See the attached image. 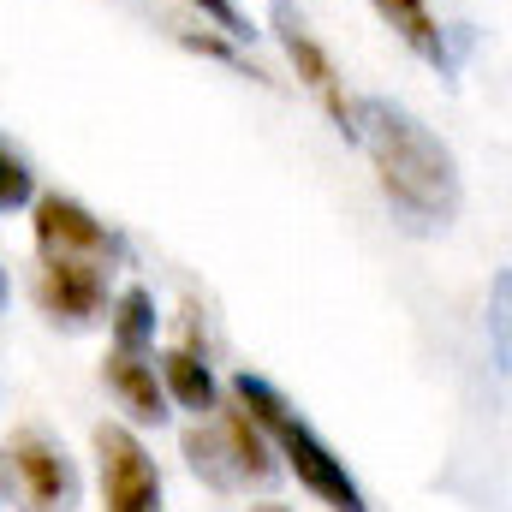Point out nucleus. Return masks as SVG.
I'll use <instances>...</instances> for the list:
<instances>
[{
    "mask_svg": "<svg viewBox=\"0 0 512 512\" xmlns=\"http://www.w3.org/2000/svg\"><path fill=\"white\" fill-rule=\"evenodd\" d=\"M352 143L370 155L382 197L405 215V227L435 233L453 227L465 209V179L453 149L423 126L411 108L387 102V96H358L352 102Z\"/></svg>",
    "mask_w": 512,
    "mask_h": 512,
    "instance_id": "1",
    "label": "nucleus"
},
{
    "mask_svg": "<svg viewBox=\"0 0 512 512\" xmlns=\"http://www.w3.org/2000/svg\"><path fill=\"white\" fill-rule=\"evenodd\" d=\"M233 405H245L251 411V423L268 435V447H274V459H286V471L322 501V507L334 512H370L364 501V489H358V477L346 471V459L304 423V411L280 393L274 382H262V376H233Z\"/></svg>",
    "mask_w": 512,
    "mask_h": 512,
    "instance_id": "2",
    "label": "nucleus"
},
{
    "mask_svg": "<svg viewBox=\"0 0 512 512\" xmlns=\"http://www.w3.org/2000/svg\"><path fill=\"white\" fill-rule=\"evenodd\" d=\"M30 227H36V251L42 256H78V262H108V268L126 262V239L66 191H42L30 203Z\"/></svg>",
    "mask_w": 512,
    "mask_h": 512,
    "instance_id": "3",
    "label": "nucleus"
},
{
    "mask_svg": "<svg viewBox=\"0 0 512 512\" xmlns=\"http://www.w3.org/2000/svg\"><path fill=\"white\" fill-rule=\"evenodd\" d=\"M6 483H18L24 512H78V465L42 429H18L6 447Z\"/></svg>",
    "mask_w": 512,
    "mask_h": 512,
    "instance_id": "4",
    "label": "nucleus"
},
{
    "mask_svg": "<svg viewBox=\"0 0 512 512\" xmlns=\"http://www.w3.org/2000/svg\"><path fill=\"white\" fill-rule=\"evenodd\" d=\"M268 24H274V36H280V48H286V60H292V72H298V84L328 108V120L334 131L352 143V96H346V84H340V66L328 60V48L310 36V24H304V12L292 6V0H268Z\"/></svg>",
    "mask_w": 512,
    "mask_h": 512,
    "instance_id": "5",
    "label": "nucleus"
},
{
    "mask_svg": "<svg viewBox=\"0 0 512 512\" xmlns=\"http://www.w3.org/2000/svg\"><path fill=\"white\" fill-rule=\"evenodd\" d=\"M96 465H102V512H161V471L126 423L96 429Z\"/></svg>",
    "mask_w": 512,
    "mask_h": 512,
    "instance_id": "6",
    "label": "nucleus"
},
{
    "mask_svg": "<svg viewBox=\"0 0 512 512\" xmlns=\"http://www.w3.org/2000/svg\"><path fill=\"white\" fill-rule=\"evenodd\" d=\"M108 262H78V256H42L36 268V304L60 328H90L108 310Z\"/></svg>",
    "mask_w": 512,
    "mask_h": 512,
    "instance_id": "7",
    "label": "nucleus"
},
{
    "mask_svg": "<svg viewBox=\"0 0 512 512\" xmlns=\"http://www.w3.org/2000/svg\"><path fill=\"white\" fill-rule=\"evenodd\" d=\"M376 12H382V24L423 60V66H435V72H459V48L471 42V30L465 24H441L435 12H429V0H370Z\"/></svg>",
    "mask_w": 512,
    "mask_h": 512,
    "instance_id": "8",
    "label": "nucleus"
},
{
    "mask_svg": "<svg viewBox=\"0 0 512 512\" xmlns=\"http://www.w3.org/2000/svg\"><path fill=\"white\" fill-rule=\"evenodd\" d=\"M161 370V387H167V399H179L185 411H197V417H209L215 405H221V387H215V370H209V340L197 334V310H185V334L155 358Z\"/></svg>",
    "mask_w": 512,
    "mask_h": 512,
    "instance_id": "9",
    "label": "nucleus"
},
{
    "mask_svg": "<svg viewBox=\"0 0 512 512\" xmlns=\"http://www.w3.org/2000/svg\"><path fill=\"white\" fill-rule=\"evenodd\" d=\"M102 376L137 423H167V387L155 376V352H108Z\"/></svg>",
    "mask_w": 512,
    "mask_h": 512,
    "instance_id": "10",
    "label": "nucleus"
},
{
    "mask_svg": "<svg viewBox=\"0 0 512 512\" xmlns=\"http://www.w3.org/2000/svg\"><path fill=\"white\" fill-rule=\"evenodd\" d=\"M215 417H221V447H227V459H233V477L239 483H274L280 477V465H274V447H268V435L251 423V411L245 405H215Z\"/></svg>",
    "mask_w": 512,
    "mask_h": 512,
    "instance_id": "11",
    "label": "nucleus"
},
{
    "mask_svg": "<svg viewBox=\"0 0 512 512\" xmlns=\"http://www.w3.org/2000/svg\"><path fill=\"white\" fill-rule=\"evenodd\" d=\"M108 328H114V352H155V292L126 286L108 304Z\"/></svg>",
    "mask_w": 512,
    "mask_h": 512,
    "instance_id": "12",
    "label": "nucleus"
},
{
    "mask_svg": "<svg viewBox=\"0 0 512 512\" xmlns=\"http://www.w3.org/2000/svg\"><path fill=\"white\" fill-rule=\"evenodd\" d=\"M185 459H191V471L209 483V489H233L239 477H233V459H227V447H221V435L203 423V429H185Z\"/></svg>",
    "mask_w": 512,
    "mask_h": 512,
    "instance_id": "13",
    "label": "nucleus"
},
{
    "mask_svg": "<svg viewBox=\"0 0 512 512\" xmlns=\"http://www.w3.org/2000/svg\"><path fill=\"white\" fill-rule=\"evenodd\" d=\"M185 6H191L209 30H221L227 42H256V36H262V30L251 24V12H245L239 0H185Z\"/></svg>",
    "mask_w": 512,
    "mask_h": 512,
    "instance_id": "14",
    "label": "nucleus"
},
{
    "mask_svg": "<svg viewBox=\"0 0 512 512\" xmlns=\"http://www.w3.org/2000/svg\"><path fill=\"white\" fill-rule=\"evenodd\" d=\"M30 203H36V173H30L24 155H12V149L0 143V215L30 209Z\"/></svg>",
    "mask_w": 512,
    "mask_h": 512,
    "instance_id": "15",
    "label": "nucleus"
},
{
    "mask_svg": "<svg viewBox=\"0 0 512 512\" xmlns=\"http://www.w3.org/2000/svg\"><path fill=\"white\" fill-rule=\"evenodd\" d=\"M191 54H203V60H221V66H233V72H245V78H262L268 84V72L262 66H251L245 54H239V42H227V36H209V30H173Z\"/></svg>",
    "mask_w": 512,
    "mask_h": 512,
    "instance_id": "16",
    "label": "nucleus"
},
{
    "mask_svg": "<svg viewBox=\"0 0 512 512\" xmlns=\"http://www.w3.org/2000/svg\"><path fill=\"white\" fill-rule=\"evenodd\" d=\"M507 298H512V280L495 274V358H501V370H507Z\"/></svg>",
    "mask_w": 512,
    "mask_h": 512,
    "instance_id": "17",
    "label": "nucleus"
},
{
    "mask_svg": "<svg viewBox=\"0 0 512 512\" xmlns=\"http://www.w3.org/2000/svg\"><path fill=\"white\" fill-rule=\"evenodd\" d=\"M6 489H12V483H6V453H0V501H6Z\"/></svg>",
    "mask_w": 512,
    "mask_h": 512,
    "instance_id": "18",
    "label": "nucleus"
},
{
    "mask_svg": "<svg viewBox=\"0 0 512 512\" xmlns=\"http://www.w3.org/2000/svg\"><path fill=\"white\" fill-rule=\"evenodd\" d=\"M0 304H6V268H0Z\"/></svg>",
    "mask_w": 512,
    "mask_h": 512,
    "instance_id": "19",
    "label": "nucleus"
},
{
    "mask_svg": "<svg viewBox=\"0 0 512 512\" xmlns=\"http://www.w3.org/2000/svg\"><path fill=\"white\" fill-rule=\"evenodd\" d=\"M256 512H286V507H256Z\"/></svg>",
    "mask_w": 512,
    "mask_h": 512,
    "instance_id": "20",
    "label": "nucleus"
}]
</instances>
